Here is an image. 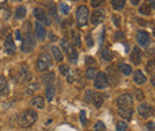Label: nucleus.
Returning a JSON list of instances; mask_svg holds the SVG:
<instances>
[{
    "instance_id": "obj_32",
    "label": "nucleus",
    "mask_w": 155,
    "mask_h": 131,
    "mask_svg": "<svg viewBox=\"0 0 155 131\" xmlns=\"http://www.w3.org/2000/svg\"><path fill=\"white\" fill-rule=\"evenodd\" d=\"M94 131H106V126L101 120H98L94 125Z\"/></svg>"
},
{
    "instance_id": "obj_5",
    "label": "nucleus",
    "mask_w": 155,
    "mask_h": 131,
    "mask_svg": "<svg viewBox=\"0 0 155 131\" xmlns=\"http://www.w3.org/2000/svg\"><path fill=\"white\" fill-rule=\"evenodd\" d=\"M36 46V40H35V37L27 32L21 42V51L23 52H31Z\"/></svg>"
},
{
    "instance_id": "obj_11",
    "label": "nucleus",
    "mask_w": 155,
    "mask_h": 131,
    "mask_svg": "<svg viewBox=\"0 0 155 131\" xmlns=\"http://www.w3.org/2000/svg\"><path fill=\"white\" fill-rule=\"evenodd\" d=\"M33 15L36 17V19H38L39 21H42V23H44V24H46V25H50V24H51V21H50V19L48 18L46 13H45L41 7H36V8L33 10Z\"/></svg>"
},
{
    "instance_id": "obj_21",
    "label": "nucleus",
    "mask_w": 155,
    "mask_h": 131,
    "mask_svg": "<svg viewBox=\"0 0 155 131\" xmlns=\"http://www.w3.org/2000/svg\"><path fill=\"white\" fill-rule=\"evenodd\" d=\"M30 104H31L32 106L38 107V108H43V107H44V99H43L42 96H35V98L31 99Z\"/></svg>"
},
{
    "instance_id": "obj_4",
    "label": "nucleus",
    "mask_w": 155,
    "mask_h": 131,
    "mask_svg": "<svg viewBox=\"0 0 155 131\" xmlns=\"http://www.w3.org/2000/svg\"><path fill=\"white\" fill-rule=\"evenodd\" d=\"M87 20H88V8H87V6L81 5V6H79V8L76 11V21H78V25L80 27L81 26H86Z\"/></svg>"
},
{
    "instance_id": "obj_19",
    "label": "nucleus",
    "mask_w": 155,
    "mask_h": 131,
    "mask_svg": "<svg viewBox=\"0 0 155 131\" xmlns=\"http://www.w3.org/2000/svg\"><path fill=\"white\" fill-rule=\"evenodd\" d=\"M8 93V85H7V80L0 75V96H4Z\"/></svg>"
},
{
    "instance_id": "obj_13",
    "label": "nucleus",
    "mask_w": 155,
    "mask_h": 131,
    "mask_svg": "<svg viewBox=\"0 0 155 131\" xmlns=\"http://www.w3.org/2000/svg\"><path fill=\"white\" fill-rule=\"evenodd\" d=\"M130 60H131V62L134 64H140L141 63V61H142V52H141L138 46H135L132 49V52L130 55Z\"/></svg>"
},
{
    "instance_id": "obj_47",
    "label": "nucleus",
    "mask_w": 155,
    "mask_h": 131,
    "mask_svg": "<svg viewBox=\"0 0 155 131\" xmlns=\"http://www.w3.org/2000/svg\"><path fill=\"white\" fill-rule=\"evenodd\" d=\"M130 1H131V4H132V5H138L141 0H130Z\"/></svg>"
},
{
    "instance_id": "obj_10",
    "label": "nucleus",
    "mask_w": 155,
    "mask_h": 131,
    "mask_svg": "<svg viewBox=\"0 0 155 131\" xmlns=\"http://www.w3.org/2000/svg\"><path fill=\"white\" fill-rule=\"evenodd\" d=\"M117 104L119 107H130L132 105V96L131 94H122L117 98Z\"/></svg>"
},
{
    "instance_id": "obj_45",
    "label": "nucleus",
    "mask_w": 155,
    "mask_h": 131,
    "mask_svg": "<svg viewBox=\"0 0 155 131\" xmlns=\"http://www.w3.org/2000/svg\"><path fill=\"white\" fill-rule=\"evenodd\" d=\"M148 129H149V131H154V123L153 121L148 124Z\"/></svg>"
},
{
    "instance_id": "obj_41",
    "label": "nucleus",
    "mask_w": 155,
    "mask_h": 131,
    "mask_svg": "<svg viewBox=\"0 0 155 131\" xmlns=\"http://www.w3.org/2000/svg\"><path fill=\"white\" fill-rule=\"evenodd\" d=\"M124 38V33L123 32H120V31H118V32H116V36H114V39H123Z\"/></svg>"
},
{
    "instance_id": "obj_26",
    "label": "nucleus",
    "mask_w": 155,
    "mask_h": 131,
    "mask_svg": "<svg viewBox=\"0 0 155 131\" xmlns=\"http://www.w3.org/2000/svg\"><path fill=\"white\" fill-rule=\"evenodd\" d=\"M151 6H149L148 5V2H145V4H143L140 8H138V11H140V13H142V14H145V15H149L150 14V12H151Z\"/></svg>"
},
{
    "instance_id": "obj_35",
    "label": "nucleus",
    "mask_w": 155,
    "mask_h": 131,
    "mask_svg": "<svg viewBox=\"0 0 155 131\" xmlns=\"http://www.w3.org/2000/svg\"><path fill=\"white\" fill-rule=\"evenodd\" d=\"M95 75H97V70L93 67L87 69V71H86V77L87 79H93V77H95Z\"/></svg>"
},
{
    "instance_id": "obj_22",
    "label": "nucleus",
    "mask_w": 155,
    "mask_h": 131,
    "mask_svg": "<svg viewBox=\"0 0 155 131\" xmlns=\"http://www.w3.org/2000/svg\"><path fill=\"white\" fill-rule=\"evenodd\" d=\"M51 52H52V56L55 57L56 61L61 62L63 60V54L61 52V50L57 48V46H51Z\"/></svg>"
},
{
    "instance_id": "obj_39",
    "label": "nucleus",
    "mask_w": 155,
    "mask_h": 131,
    "mask_svg": "<svg viewBox=\"0 0 155 131\" xmlns=\"http://www.w3.org/2000/svg\"><path fill=\"white\" fill-rule=\"evenodd\" d=\"M92 95H93V92L87 91V92H86V95H85V100H86L87 102H91V101H92Z\"/></svg>"
},
{
    "instance_id": "obj_16",
    "label": "nucleus",
    "mask_w": 155,
    "mask_h": 131,
    "mask_svg": "<svg viewBox=\"0 0 155 131\" xmlns=\"http://www.w3.org/2000/svg\"><path fill=\"white\" fill-rule=\"evenodd\" d=\"M55 81V73L54 71H48L45 74L42 75V82L48 87V86H51Z\"/></svg>"
},
{
    "instance_id": "obj_48",
    "label": "nucleus",
    "mask_w": 155,
    "mask_h": 131,
    "mask_svg": "<svg viewBox=\"0 0 155 131\" xmlns=\"http://www.w3.org/2000/svg\"><path fill=\"white\" fill-rule=\"evenodd\" d=\"M55 39H56V36L51 32V33H50V40H55Z\"/></svg>"
},
{
    "instance_id": "obj_15",
    "label": "nucleus",
    "mask_w": 155,
    "mask_h": 131,
    "mask_svg": "<svg viewBox=\"0 0 155 131\" xmlns=\"http://www.w3.org/2000/svg\"><path fill=\"white\" fill-rule=\"evenodd\" d=\"M5 50L8 55H13L14 51H16V45H14V42L12 39V36H7L6 40H5Z\"/></svg>"
},
{
    "instance_id": "obj_1",
    "label": "nucleus",
    "mask_w": 155,
    "mask_h": 131,
    "mask_svg": "<svg viewBox=\"0 0 155 131\" xmlns=\"http://www.w3.org/2000/svg\"><path fill=\"white\" fill-rule=\"evenodd\" d=\"M37 117H38L37 112H35L33 110H26L19 117V125L24 129L30 127L35 124V121L37 120Z\"/></svg>"
},
{
    "instance_id": "obj_7",
    "label": "nucleus",
    "mask_w": 155,
    "mask_h": 131,
    "mask_svg": "<svg viewBox=\"0 0 155 131\" xmlns=\"http://www.w3.org/2000/svg\"><path fill=\"white\" fill-rule=\"evenodd\" d=\"M136 39H137V43L141 45V46H148L149 43H150V36L147 31H138L137 35H136Z\"/></svg>"
},
{
    "instance_id": "obj_49",
    "label": "nucleus",
    "mask_w": 155,
    "mask_h": 131,
    "mask_svg": "<svg viewBox=\"0 0 155 131\" xmlns=\"http://www.w3.org/2000/svg\"><path fill=\"white\" fill-rule=\"evenodd\" d=\"M0 130H1V125H0Z\"/></svg>"
},
{
    "instance_id": "obj_37",
    "label": "nucleus",
    "mask_w": 155,
    "mask_h": 131,
    "mask_svg": "<svg viewBox=\"0 0 155 131\" xmlns=\"http://www.w3.org/2000/svg\"><path fill=\"white\" fill-rule=\"evenodd\" d=\"M86 64H88V66L97 64V61H95L93 57H91V56H87V57H86Z\"/></svg>"
},
{
    "instance_id": "obj_34",
    "label": "nucleus",
    "mask_w": 155,
    "mask_h": 131,
    "mask_svg": "<svg viewBox=\"0 0 155 131\" xmlns=\"http://www.w3.org/2000/svg\"><path fill=\"white\" fill-rule=\"evenodd\" d=\"M128 125L125 121H118L116 125V131H126Z\"/></svg>"
},
{
    "instance_id": "obj_20",
    "label": "nucleus",
    "mask_w": 155,
    "mask_h": 131,
    "mask_svg": "<svg viewBox=\"0 0 155 131\" xmlns=\"http://www.w3.org/2000/svg\"><path fill=\"white\" fill-rule=\"evenodd\" d=\"M134 81L137 85H142V83H144L147 81V77H145V75L141 70H136L135 74H134Z\"/></svg>"
},
{
    "instance_id": "obj_3",
    "label": "nucleus",
    "mask_w": 155,
    "mask_h": 131,
    "mask_svg": "<svg viewBox=\"0 0 155 131\" xmlns=\"http://www.w3.org/2000/svg\"><path fill=\"white\" fill-rule=\"evenodd\" d=\"M51 64H52V60H51L50 55H49L48 52H42V54L38 56L36 67H37V69H38L39 71H45Z\"/></svg>"
},
{
    "instance_id": "obj_30",
    "label": "nucleus",
    "mask_w": 155,
    "mask_h": 131,
    "mask_svg": "<svg viewBox=\"0 0 155 131\" xmlns=\"http://www.w3.org/2000/svg\"><path fill=\"white\" fill-rule=\"evenodd\" d=\"M58 8H60V12L62 13V14H68L69 13V6L66 4V2H60V5H58Z\"/></svg>"
},
{
    "instance_id": "obj_27",
    "label": "nucleus",
    "mask_w": 155,
    "mask_h": 131,
    "mask_svg": "<svg viewBox=\"0 0 155 131\" xmlns=\"http://www.w3.org/2000/svg\"><path fill=\"white\" fill-rule=\"evenodd\" d=\"M126 0H111V5L114 10H122L125 5Z\"/></svg>"
},
{
    "instance_id": "obj_12",
    "label": "nucleus",
    "mask_w": 155,
    "mask_h": 131,
    "mask_svg": "<svg viewBox=\"0 0 155 131\" xmlns=\"http://www.w3.org/2000/svg\"><path fill=\"white\" fill-rule=\"evenodd\" d=\"M31 79V75H30V71L27 69V67H21L19 73L17 74V81L23 83V82H26Z\"/></svg>"
},
{
    "instance_id": "obj_25",
    "label": "nucleus",
    "mask_w": 155,
    "mask_h": 131,
    "mask_svg": "<svg viewBox=\"0 0 155 131\" xmlns=\"http://www.w3.org/2000/svg\"><path fill=\"white\" fill-rule=\"evenodd\" d=\"M119 69H120L122 74H124V75H130L131 71H132L131 66H129V64H126V63H120V64H119Z\"/></svg>"
},
{
    "instance_id": "obj_42",
    "label": "nucleus",
    "mask_w": 155,
    "mask_h": 131,
    "mask_svg": "<svg viewBox=\"0 0 155 131\" xmlns=\"http://www.w3.org/2000/svg\"><path fill=\"white\" fill-rule=\"evenodd\" d=\"M147 68H148V70H150V69H151V71H153V70H154V62H153V61H149V62H148Z\"/></svg>"
},
{
    "instance_id": "obj_29",
    "label": "nucleus",
    "mask_w": 155,
    "mask_h": 131,
    "mask_svg": "<svg viewBox=\"0 0 155 131\" xmlns=\"http://www.w3.org/2000/svg\"><path fill=\"white\" fill-rule=\"evenodd\" d=\"M39 88V85L36 82V83H30L26 88V94H32L33 92H36L37 89Z\"/></svg>"
},
{
    "instance_id": "obj_28",
    "label": "nucleus",
    "mask_w": 155,
    "mask_h": 131,
    "mask_svg": "<svg viewBox=\"0 0 155 131\" xmlns=\"http://www.w3.org/2000/svg\"><path fill=\"white\" fill-rule=\"evenodd\" d=\"M24 17H26V8L24 6H20L16 11V18L17 19H23Z\"/></svg>"
},
{
    "instance_id": "obj_18",
    "label": "nucleus",
    "mask_w": 155,
    "mask_h": 131,
    "mask_svg": "<svg viewBox=\"0 0 155 131\" xmlns=\"http://www.w3.org/2000/svg\"><path fill=\"white\" fill-rule=\"evenodd\" d=\"M91 102H93L94 104V106L97 107V108H99L103 104H104V96L100 94V93H95V92H93V95H92V101Z\"/></svg>"
},
{
    "instance_id": "obj_14",
    "label": "nucleus",
    "mask_w": 155,
    "mask_h": 131,
    "mask_svg": "<svg viewBox=\"0 0 155 131\" xmlns=\"http://www.w3.org/2000/svg\"><path fill=\"white\" fill-rule=\"evenodd\" d=\"M35 31H36V37L38 40H43L45 38V35H46V30L45 27L41 24V23H36L35 24Z\"/></svg>"
},
{
    "instance_id": "obj_36",
    "label": "nucleus",
    "mask_w": 155,
    "mask_h": 131,
    "mask_svg": "<svg viewBox=\"0 0 155 131\" xmlns=\"http://www.w3.org/2000/svg\"><path fill=\"white\" fill-rule=\"evenodd\" d=\"M80 120L82 123V125H86L87 124V118H86V111H81L80 112Z\"/></svg>"
},
{
    "instance_id": "obj_31",
    "label": "nucleus",
    "mask_w": 155,
    "mask_h": 131,
    "mask_svg": "<svg viewBox=\"0 0 155 131\" xmlns=\"http://www.w3.org/2000/svg\"><path fill=\"white\" fill-rule=\"evenodd\" d=\"M60 71H61V74H62L63 76H68V75L70 74V70H69L68 64H61V66H60Z\"/></svg>"
},
{
    "instance_id": "obj_33",
    "label": "nucleus",
    "mask_w": 155,
    "mask_h": 131,
    "mask_svg": "<svg viewBox=\"0 0 155 131\" xmlns=\"http://www.w3.org/2000/svg\"><path fill=\"white\" fill-rule=\"evenodd\" d=\"M72 38H73V43H74V45H76V46H80L81 45V40H80V36L76 33V32H72Z\"/></svg>"
},
{
    "instance_id": "obj_2",
    "label": "nucleus",
    "mask_w": 155,
    "mask_h": 131,
    "mask_svg": "<svg viewBox=\"0 0 155 131\" xmlns=\"http://www.w3.org/2000/svg\"><path fill=\"white\" fill-rule=\"evenodd\" d=\"M60 45H61V48L64 50V52L67 54L69 61H70V62H76V60H78V51H76V50L74 49V46L69 43V40L66 39V38H63V39L60 40Z\"/></svg>"
},
{
    "instance_id": "obj_43",
    "label": "nucleus",
    "mask_w": 155,
    "mask_h": 131,
    "mask_svg": "<svg viewBox=\"0 0 155 131\" xmlns=\"http://www.w3.org/2000/svg\"><path fill=\"white\" fill-rule=\"evenodd\" d=\"M136 95H137V99H138V100H141V99H143V98H144L143 92H140V91H136Z\"/></svg>"
},
{
    "instance_id": "obj_23",
    "label": "nucleus",
    "mask_w": 155,
    "mask_h": 131,
    "mask_svg": "<svg viewBox=\"0 0 155 131\" xmlns=\"http://www.w3.org/2000/svg\"><path fill=\"white\" fill-rule=\"evenodd\" d=\"M45 96H46V100L50 102L52 101L54 96H55V87L52 86H48L46 89H45Z\"/></svg>"
},
{
    "instance_id": "obj_24",
    "label": "nucleus",
    "mask_w": 155,
    "mask_h": 131,
    "mask_svg": "<svg viewBox=\"0 0 155 131\" xmlns=\"http://www.w3.org/2000/svg\"><path fill=\"white\" fill-rule=\"evenodd\" d=\"M100 55H101V58L105 60V61H107V62H110L113 58V55H112V52L108 49H103Z\"/></svg>"
},
{
    "instance_id": "obj_38",
    "label": "nucleus",
    "mask_w": 155,
    "mask_h": 131,
    "mask_svg": "<svg viewBox=\"0 0 155 131\" xmlns=\"http://www.w3.org/2000/svg\"><path fill=\"white\" fill-rule=\"evenodd\" d=\"M103 2H104V0H91V5H92V7H99Z\"/></svg>"
},
{
    "instance_id": "obj_40",
    "label": "nucleus",
    "mask_w": 155,
    "mask_h": 131,
    "mask_svg": "<svg viewBox=\"0 0 155 131\" xmlns=\"http://www.w3.org/2000/svg\"><path fill=\"white\" fill-rule=\"evenodd\" d=\"M112 21L116 26H119V15H117V14L112 15Z\"/></svg>"
},
{
    "instance_id": "obj_17",
    "label": "nucleus",
    "mask_w": 155,
    "mask_h": 131,
    "mask_svg": "<svg viewBox=\"0 0 155 131\" xmlns=\"http://www.w3.org/2000/svg\"><path fill=\"white\" fill-rule=\"evenodd\" d=\"M132 108H130V107H119V110H118V114L122 117V118H124V119H131V117H132Z\"/></svg>"
},
{
    "instance_id": "obj_44",
    "label": "nucleus",
    "mask_w": 155,
    "mask_h": 131,
    "mask_svg": "<svg viewBox=\"0 0 155 131\" xmlns=\"http://www.w3.org/2000/svg\"><path fill=\"white\" fill-rule=\"evenodd\" d=\"M87 44H88V46H92V45H93V42H92V38H91V35L87 36Z\"/></svg>"
},
{
    "instance_id": "obj_6",
    "label": "nucleus",
    "mask_w": 155,
    "mask_h": 131,
    "mask_svg": "<svg viewBox=\"0 0 155 131\" xmlns=\"http://www.w3.org/2000/svg\"><path fill=\"white\" fill-rule=\"evenodd\" d=\"M94 86L98 89H104L108 86V80L106 74L104 73H97L95 77H94Z\"/></svg>"
},
{
    "instance_id": "obj_46",
    "label": "nucleus",
    "mask_w": 155,
    "mask_h": 131,
    "mask_svg": "<svg viewBox=\"0 0 155 131\" xmlns=\"http://www.w3.org/2000/svg\"><path fill=\"white\" fill-rule=\"evenodd\" d=\"M16 38H17V39H20V38H21V37H20V31H19V30L16 31Z\"/></svg>"
},
{
    "instance_id": "obj_8",
    "label": "nucleus",
    "mask_w": 155,
    "mask_h": 131,
    "mask_svg": "<svg viewBox=\"0 0 155 131\" xmlns=\"http://www.w3.org/2000/svg\"><path fill=\"white\" fill-rule=\"evenodd\" d=\"M137 111H138L140 117H142V118H148L153 114V107L150 105H148L147 102L140 104L137 107Z\"/></svg>"
},
{
    "instance_id": "obj_9",
    "label": "nucleus",
    "mask_w": 155,
    "mask_h": 131,
    "mask_svg": "<svg viewBox=\"0 0 155 131\" xmlns=\"http://www.w3.org/2000/svg\"><path fill=\"white\" fill-rule=\"evenodd\" d=\"M105 19V12L104 10H95L91 14V23L93 25H99Z\"/></svg>"
}]
</instances>
